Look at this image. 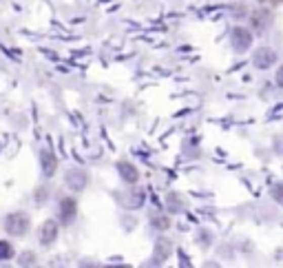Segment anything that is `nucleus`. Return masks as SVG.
Here are the masks:
<instances>
[{"label": "nucleus", "instance_id": "9", "mask_svg": "<svg viewBox=\"0 0 283 268\" xmlns=\"http://www.w3.org/2000/svg\"><path fill=\"white\" fill-rule=\"evenodd\" d=\"M117 171H119V175H122V180L131 182V184L140 180V173H137V169L133 166V164H129V162H119L117 164Z\"/></svg>", "mask_w": 283, "mask_h": 268}, {"label": "nucleus", "instance_id": "11", "mask_svg": "<svg viewBox=\"0 0 283 268\" xmlns=\"http://www.w3.org/2000/svg\"><path fill=\"white\" fill-rule=\"evenodd\" d=\"M14 257V246L9 242H0V259H11Z\"/></svg>", "mask_w": 283, "mask_h": 268}, {"label": "nucleus", "instance_id": "3", "mask_svg": "<svg viewBox=\"0 0 283 268\" xmlns=\"http://www.w3.org/2000/svg\"><path fill=\"white\" fill-rule=\"evenodd\" d=\"M252 62H255L257 69H268V66H272L276 62V53L270 47H261V49H257L255 51Z\"/></svg>", "mask_w": 283, "mask_h": 268}, {"label": "nucleus", "instance_id": "1", "mask_svg": "<svg viewBox=\"0 0 283 268\" xmlns=\"http://www.w3.org/2000/svg\"><path fill=\"white\" fill-rule=\"evenodd\" d=\"M5 224H7L5 228H7L11 235L20 237V235H25L27 230H29V224H31V219H29L27 213H11Z\"/></svg>", "mask_w": 283, "mask_h": 268}, {"label": "nucleus", "instance_id": "12", "mask_svg": "<svg viewBox=\"0 0 283 268\" xmlns=\"http://www.w3.org/2000/svg\"><path fill=\"white\" fill-rule=\"evenodd\" d=\"M168 211H173V213H177V211H182V199L177 197V195H168Z\"/></svg>", "mask_w": 283, "mask_h": 268}, {"label": "nucleus", "instance_id": "4", "mask_svg": "<svg viewBox=\"0 0 283 268\" xmlns=\"http://www.w3.org/2000/svg\"><path fill=\"white\" fill-rule=\"evenodd\" d=\"M87 182H89V175L84 173L82 169H71L67 173V184L73 188V191H82V188L87 186Z\"/></svg>", "mask_w": 283, "mask_h": 268}, {"label": "nucleus", "instance_id": "8", "mask_svg": "<svg viewBox=\"0 0 283 268\" xmlns=\"http://www.w3.org/2000/svg\"><path fill=\"white\" fill-rule=\"evenodd\" d=\"M40 164H42V171H45L47 178H51V175L56 173V169H58V160L49 153V151H42L40 153Z\"/></svg>", "mask_w": 283, "mask_h": 268}, {"label": "nucleus", "instance_id": "17", "mask_svg": "<svg viewBox=\"0 0 283 268\" xmlns=\"http://www.w3.org/2000/svg\"><path fill=\"white\" fill-rule=\"evenodd\" d=\"M272 3H276V5H279V3H283V0H272Z\"/></svg>", "mask_w": 283, "mask_h": 268}, {"label": "nucleus", "instance_id": "2", "mask_svg": "<svg viewBox=\"0 0 283 268\" xmlns=\"http://www.w3.org/2000/svg\"><path fill=\"white\" fill-rule=\"evenodd\" d=\"M230 42L237 51H246V49L252 45V34L244 27H234L232 34H230Z\"/></svg>", "mask_w": 283, "mask_h": 268}, {"label": "nucleus", "instance_id": "10", "mask_svg": "<svg viewBox=\"0 0 283 268\" xmlns=\"http://www.w3.org/2000/svg\"><path fill=\"white\" fill-rule=\"evenodd\" d=\"M250 18H252V27H255V29H263L270 22V14H268V11H263V9H257Z\"/></svg>", "mask_w": 283, "mask_h": 268}, {"label": "nucleus", "instance_id": "5", "mask_svg": "<svg viewBox=\"0 0 283 268\" xmlns=\"http://www.w3.org/2000/svg\"><path fill=\"white\" fill-rule=\"evenodd\" d=\"M173 253V244L168 240H159L155 244V253H153V264H164Z\"/></svg>", "mask_w": 283, "mask_h": 268}, {"label": "nucleus", "instance_id": "15", "mask_svg": "<svg viewBox=\"0 0 283 268\" xmlns=\"http://www.w3.org/2000/svg\"><path fill=\"white\" fill-rule=\"evenodd\" d=\"M33 253H25V255H20V264L22 266H31L33 264Z\"/></svg>", "mask_w": 283, "mask_h": 268}, {"label": "nucleus", "instance_id": "13", "mask_svg": "<svg viewBox=\"0 0 283 268\" xmlns=\"http://www.w3.org/2000/svg\"><path fill=\"white\" fill-rule=\"evenodd\" d=\"M153 226L157 230H166L168 226H171V222H168V217H155L153 219Z\"/></svg>", "mask_w": 283, "mask_h": 268}, {"label": "nucleus", "instance_id": "6", "mask_svg": "<svg viewBox=\"0 0 283 268\" xmlns=\"http://www.w3.org/2000/svg\"><path fill=\"white\" fill-rule=\"evenodd\" d=\"M38 237H40L42 244H53L56 242V237H58V224L53 222V219H47V222L40 226Z\"/></svg>", "mask_w": 283, "mask_h": 268}, {"label": "nucleus", "instance_id": "16", "mask_svg": "<svg viewBox=\"0 0 283 268\" xmlns=\"http://www.w3.org/2000/svg\"><path fill=\"white\" fill-rule=\"evenodd\" d=\"M276 82H279V87H283V66L276 71Z\"/></svg>", "mask_w": 283, "mask_h": 268}, {"label": "nucleus", "instance_id": "14", "mask_svg": "<svg viewBox=\"0 0 283 268\" xmlns=\"http://www.w3.org/2000/svg\"><path fill=\"white\" fill-rule=\"evenodd\" d=\"M272 197H274L279 204H283V184H274V186H272Z\"/></svg>", "mask_w": 283, "mask_h": 268}, {"label": "nucleus", "instance_id": "7", "mask_svg": "<svg viewBox=\"0 0 283 268\" xmlns=\"http://www.w3.org/2000/svg\"><path fill=\"white\" fill-rule=\"evenodd\" d=\"M75 213H77V204H75V199L64 197L62 202H60V217H62V222H64V224L73 222Z\"/></svg>", "mask_w": 283, "mask_h": 268}]
</instances>
